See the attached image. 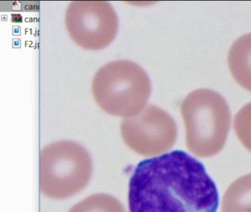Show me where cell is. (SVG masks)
Segmentation results:
<instances>
[{
  "label": "cell",
  "instance_id": "obj_1",
  "mask_svg": "<svg viewBox=\"0 0 251 212\" xmlns=\"http://www.w3.org/2000/svg\"><path fill=\"white\" fill-rule=\"evenodd\" d=\"M128 205L130 212H217L219 193L201 161L175 150L138 163Z\"/></svg>",
  "mask_w": 251,
  "mask_h": 212
},
{
  "label": "cell",
  "instance_id": "obj_2",
  "mask_svg": "<svg viewBox=\"0 0 251 212\" xmlns=\"http://www.w3.org/2000/svg\"><path fill=\"white\" fill-rule=\"evenodd\" d=\"M188 150L200 158L220 153L227 141L231 114L226 100L207 88L195 90L181 104Z\"/></svg>",
  "mask_w": 251,
  "mask_h": 212
},
{
  "label": "cell",
  "instance_id": "obj_3",
  "mask_svg": "<svg viewBox=\"0 0 251 212\" xmlns=\"http://www.w3.org/2000/svg\"><path fill=\"white\" fill-rule=\"evenodd\" d=\"M92 90L95 101L105 113L128 118L146 107L152 85L143 68L130 60H118L97 72Z\"/></svg>",
  "mask_w": 251,
  "mask_h": 212
},
{
  "label": "cell",
  "instance_id": "obj_4",
  "mask_svg": "<svg viewBox=\"0 0 251 212\" xmlns=\"http://www.w3.org/2000/svg\"><path fill=\"white\" fill-rule=\"evenodd\" d=\"M92 172L89 153L75 141H57L41 151V191L47 197L64 199L74 195L86 186Z\"/></svg>",
  "mask_w": 251,
  "mask_h": 212
},
{
  "label": "cell",
  "instance_id": "obj_5",
  "mask_svg": "<svg viewBox=\"0 0 251 212\" xmlns=\"http://www.w3.org/2000/svg\"><path fill=\"white\" fill-rule=\"evenodd\" d=\"M66 27L70 38L84 50H100L117 36L119 19L106 1H74L66 11Z\"/></svg>",
  "mask_w": 251,
  "mask_h": 212
},
{
  "label": "cell",
  "instance_id": "obj_6",
  "mask_svg": "<svg viewBox=\"0 0 251 212\" xmlns=\"http://www.w3.org/2000/svg\"><path fill=\"white\" fill-rule=\"evenodd\" d=\"M120 132L125 144L144 157L169 151L177 138L176 121L153 105H148L136 116L123 119Z\"/></svg>",
  "mask_w": 251,
  "mask_h": 212
},
{
  "label": "cell",
  "instance_id": "obj_7",
  "mask_svg": "<svg viewBox=\"0 0 251 212\" xmlns=\"http://www.w3.org/2000/svg\"><path fill=\"white\" fill-rule=\"evenodd\" d=\"M227 63L236 82L251 92V32L239 37L232 44Z\"/></svg>",
  "mask_w": 251,
  "mask_h": 212
},
{
  "label": "cell",
  "instance_id": "obj_8",
  "mask_svg": "<svg viewBox=\"0 0 251 212\" xmlns=\"http://www.w3.org/2000/svg\"><path fill=\"white\" fill-rule=\"evenodd\" d=\"M222 212H251V173L229 186L223 196Z\"/></svg>",
  "mask_w": 251,
  "mask_h": 212
},
{
  "label": "cell",
  "instance_id": "obj_9",
  "mask_svg": "<svg viewBox=\"0 0 251 212\" xmlns=\"http://www.w3.org/2000/svg\"><path fill=\"white\" fill-rule=\"evenodd\" d=\"M69 212H126L120 201L107 194H94L75 205Z\"/></svg>",
  "mask_w": 251,
  "mask_h": 212
},
{
  "label": "cell",
  "instance_id": "obj_10",
  "mask_svg": "<svg viewBox=\"0 0 251 212\" xmlns=\"http://www.w3.org/2000/svg\"><path fill=\"white\" fill-rule=\"evenodd\" d=\"M233 128L238 139L248 151L251 152V102L237 112Z\"/></svg>",
  "mask_w": 251,
  "mask_h": 212
}]
</instances>
